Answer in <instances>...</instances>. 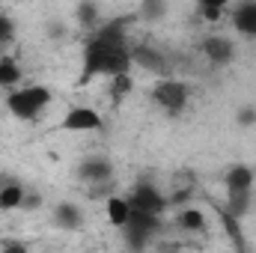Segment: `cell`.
I'll return each instance as SVG.
<instances>
[{"instance_id":"11","label":"cell","mask_w":256,"mask_h":253,"mask_svg":"<svg viewBox=\"0 0 256 253\" xmlns=\"http://www.w3.org/2000/svg\"><path fill=\"white\" fill-rule=\"evenodd\" d=\"M54 224L66 230V232H74V230H80L84 226V214H80V208L74 206V202H57V208H54Z\"/></svg>"},{"instance_id":"7","label":"cell","mask_w":256,"mask_h":253,"mask_svg":"<svg viewBox=\"0 0 256 253\" xmlns=\"http://www.w3.org/2000/svg\"><path fill=\"white\" fill-rule=\"evenodd\" d=\"M128 51H131V63L143 66L146 72H155L161 78H170V66L155 48H149V45H128Z\"/></svg>"},{"instance_id":"4","label":"cell","mask_w":256,"mask_h":253,"mask_svg":"<svg viewBox=\"0 0 256 253\" xmlns=\"http://www.w3.org/2000/svg\"><path fill=\"white\" fill-rule=\"evenodd\" d=\"M104 54H108V45L98 39V36H90L84 42V66H80V84H90L92 78L104 74Z\"/></svg>"},{"instance_id":"27","label":"cell","mask_w":256,"mask_h":253,"mask_svg":"<svg viewBox=\"0 0 256 253\" xmlns=\"http://www.w3.org/2000/svg\"><path fill=\"white\" fill-rule=\"evenodd\" d=\"M6 182H9V179H6V176H0V188H3V185H6Z\"/></svg>"},{"instance_id":"2","label":"cell","mask_w":256,"mask_h":253,"mask_svg":"<svg viewBox=\"0 0 256 253\" xmlns=\"http://www.w3.org/2000/svg\"><path fill=\"white\" fill-rule=\"evenodd\" d=\"M149 96H152V102H155L158 108H164L167 116H179V114L185 110L188 98H191V86H188L185 80H176V78H161V80L152 86Z\"/></svg>"},{"instance_id":"26","label":"cell","mask_w":256,"mask_h":253,"mask_svg":"<svg viewBox=\"0 0 256 253\" xmlns=\"http://www.w3.org/2000/svg\"><path fill=\"white\" fill-rule=\"evenodd\" d=\"M0 253H30V250H27V244H24V242L9 238V242H3V250H0Z\"/></svg>"},{"instance_id":"16","label":"cell","mask_w":256,"mask_h":253,"mask_svg":"<svg viewBox=\"0 0 256 253\" xmlns=\"http://www.w3.org/2000/svg\"><path fill=\"white\" fill-rule=\"evenodd\" d=\"M176 224H179V230H185V232H202L206 230V214L200 212V208H182L179 214H176Z\"/></svg>"},{"instance_id":"1","label":"cell","mask_w":256,"mask_h":253,"mask_svg":"<svg viewBox=\"0 0 256 253\" xmlns=\"http://www.w3.org/2000/svg\"><path fill=\"white\" fill-rule=\"evenodd\" d=\"M51 104V90L42 86V84H33V86H21V90H9L6 96V108L12 116L18 120H36L45 108Z\"/></svg>"},{"instance_id":"8","label":"cell","mask_w":256,"mask_h":253,"mask_svg":"<svg viewBox=\"0 0 256 253\" xmlns=\"http://www.w3.org/2000/svg\"><path fill=\"white\" fill-rule=\"evenodd\" d=\"M202 54L208 57L212 66H230L236 57V42L226 36H208L202 39Z\"/></svg>"},{"instance_id":"9","label":"cell","mask_w":256,"mask_h":253,"mask_svg":"<svg viewBox=\"0 0 256 253\" xmlns=\"http://www.w3.org/2000/svg\"><path fill=\"white\" fill-rule=\"evenodd\" d=\"M256 182V170L250 164H232L226 173H224V185L226 194H238V190H254Z\"/></svg>"},{"instance_id":"12","label":"cell","mask_w":256,"mask_h":253,"mask_svg":"<svg viewBox=\"0 0 256 253\" xmlns=\"http://www.w3.org/2000/svg\"><path fill=\"white\" fill-rule=\"evenodd\" d=\"M218 220H220L224 232L230 236V242H232L236 253H248V244H244V232H242V220H238V218H232V214H230L226 208H220V206H218Z\"/></svg>"},{"instance_id":"19","label":"cell","mask_w":256,"mask_h":253,"mask_svg":"<svg viewBox=\"0 0 256 253\" xmlns=\"http://www.w3.org/2000/svg\"><path fill=\"white\" fill-rule=\"evenodd\" d=\"M224 12H226L224 0H202V3H200V18L208 21V24H218V21L224 18Z\"/></svg>"},{"instance_id":"5","label":"cell","mask_w":256,"mask_h":253,"mask_svg":"<svg viewBox=\"0 0 256 253\" xmlns=\"http://www.w3.org/2000/svg\"><path fill=\"white\" fill-rule=\"evenodd\" d=\"M78 179L90 182V185H102V182H110L114 179V164L102 155H92V158H84L78 164Z\"/></svg>"},{"instance_id":"13","label":"cell","mask_w":256,"mask_h":253,"mask_svg":"<svg viewBox=\"0 0 256 253\" xmlns=\"http://www.w3.org/2000/svg\"><path fill=\"white\" fill-rule=\"evenodd\" d=\"M24 194H27V188H24L21 182L9 179V182L0 188V212H12V208H21V202H24Z\"/></svg>"},{"instance_id":"17","label":"cell","mask_w":256,"mask_h":253,"mask_svg":"<svg viewBox=\"0 0 256 253\" xmlns=\"http://www.w3.org/2000/svg\"><path fill=\"white\" fill-rule=\"evenodd\" d=\"M250 194L254 190H238V194H226V212L232 214V218H244L248 214V208H250Z\"/></svg>"},{"instance_id":"3","label":"cell","mask_w":256,"mask_h":253,"mask_svg":"<svg viewBox=\"0 0 256 253\" xmlns=\"http://www.w3.org/2000/svg\"><path fill=\"white\" fill-rule=\"evenodd\" d=\"M126 200H128V208H137V212H146V214H155V218H161L167 212V196L152 182H137Z\"/></svg>"},{"instance_id":"15","label":"cell","mask_w":256,"mask_h":253,"mask_svg":"<svg viewBox=\"0 0 256 253\" xmlns=\"http://www.w3.org/2000/svg\"><path fill=\"white\" fill-rule=\"evenodd\" d=\"M24 78V72H21V66L15 57H0V86H6V90H18V80Z\"/></svg>"},{"instance_id":"24","label":"cell","mask_w":256,"mask_h":253,"mask_svg":"<svg viewBox=\"0 0 256 253\" xmlns=\"http://www.w3.org/2000/svg\"><path fill=\"white\" fill-rule=\"evenodd\" d=\"M236 122H238L242 128H250V126H256V108H254V104L242 108V110L236 114Z\"/></svg>"},{"instance_id":"25","label":"cell","mask_w":256,"mask_h":253,"mask_svg":"<svg viewBox=\"0 0 256 253\" xmlns=\"http://www.w3.org/2000/svg\"><path fill=\"white\" fill-rule=\"evenodd\" d=\"M21 208H24V212L42 208V194H33V190H27V194H24V202H21Z\"/></svg>"},{"instance_id":"10","label":"cell","mask_w":256,"mask_h":253,"mask_svg":"<svg viewBox=\"0 0 256 253\" xmlns=\"http://www.w3.org/2000/svg\"><path fill=\"white\" fill-rule=\"evenodd\" d=\"M230 15H232V24L242 36L256 39V3H238Z\"/></svg>"},{"instance_id":"21","label":"cell","mask_w":256,"mask_h":253,"mask_svg":"<svg viewBox=\"0 0 256 253\" xmlns=\"http://www.w3.org/2000/svg\"><path fill=\"white\" fill-rule=\"evenodd\" d=\"M149 242H152V236L137 232V230H126V244H128V250H131V253H143Z\"/></svg>"},{"instance_id":"28","label":"cell","mask_w":256,"mask_h":253,"mask_svg":"<svg viewBox=\"0 0 256 253\" xmlns=\"http://www.w3.org/2000/svg\"><path fill=\"white\" fill-rule=\"evenodd\" d=\"M158 253H176V250L173 248H164V250H158Z\"/></svg>"},{"instance_id":"23","label":"cell","mask_w":256,"mask_h":253,"mask_svg":"<svg viewBox=\"0 0 256 253\" xmlns=\"http://www.w3.org/2000/svg\"><path fill=\"white\" fill-rule=\"evenodd\" d=\"M12 36H15V24H12V18H9V15H3V12H0V45L12 42Z\"/></svg>"},{"instance_id":"22","label":"cell","mask_w":256,"mask_h":253,"mask_svg":"<svg viewBox=\"0 0 256 253\" xmlns=\"http://www.w3.org/2000/svg\"><path fill=\"white\" fill-rule=\"evenodd\" d=\"M140 15H143L146 21H158V18L167 15V3H161V0H146V3L140 6Z\"/></svg>"},{"instance_id":"18","label":"cell","mask_w":256,"mask_h":253,"mask_svg":"<svg viewBox=\"0 0 256 253\" xmlns=\"http://www.w3.org/2000/svg\"><path fill=\"white\" fill-rule=\"evenodd\" d=\"M74 15H78V21H80L84 27H102V9H98L96 3H80V6L74 9Z\"/></svg>"},{"instance_id":"14","label":"cell","mask_w":256,"mask_h":253,"mask_svg":"<svg viewBox=\"0 0 256 253\" xmlns=\"http://www.w3.org/2000/svg\"><path fill=\"white\" fill-rule=\"evenodd\" d=\"M128 200L126 196H120V194H114V196H108V206H104V214H108V220L114 224V226H120V230H126L128 224Z\"/></svg>"},{"instance_id":"20","label":"cell","mask_w":256,"mask_h":253,"mask_svg":"<svg viewBox=\"0 0 256 253\" xmlns=\"http://www.w3.org/2000/svg\"><path fill=\"white\" fill-rule=\"evenodd\" d=\"M131 90H134V80H131V74H120V78H110V102H114V104H120V102L126 98Z\"/></svg>"},{"instance_id":"6","label":"cell","mask_w":256,"mask_h":253,"mask_svg":"<svg viewBox=\"0 0 256 253\" xmlns=\"http://www.w3.org/2000/svg\"><path fill=\"white\" fill-rule=\"evenodd\" d=\"M102 128V114L92 108H72L60 122V131H98Z\"/></svg>"}]
</instances>
